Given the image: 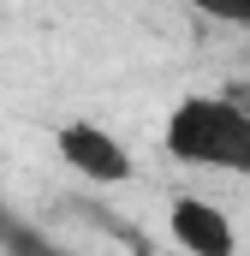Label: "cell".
I'll return each mask as SVG.
<instances>
[{
    "instance_id": "6da1fadb",
    "label": "cell",
    "mask_w": 250,
    "mask_h": 256,
    "mask_svg": "<svg viewBox=\"0 0 250 256\" xmlns=\"http://www.w3.org/2000/svg\"><path fill=\"white\" fill-rule=\"evenodd\" d=\"M161 143L185 167L250 179V108L238 96H185L167 114Z\"/></svg>"
},
{
    "instance_id": "3957f363",
    "label": "cell",
    "mask_w": 250,
    "mask_h": 256,
    "mask_svg": "<svg viewBox=\"0 0 250 256\" xmlns=\"http://www.w3.org/2000/svg\"><path fill=\"white\" fill-rule=\"evenodd\" d=\"M167 226H173V244L185 256H238L232 220H226L214 202H202V196H173Z\"/></svg>"
},
{
    "instance_id": "7a4b0ae2",
    "label": "cell",
    "mask_w": 250,
    "mask_h": 256,
    "mask_svg": "<svg viewBox=\"0 0 250 256\" xmlns=\"http://www.w3.org/2000/svg\"><path fill=\"white\" fill-rule=\"evenodd\" d=\"M54 149H60L66 167H72L78 179H90V185H125V179L137 173L131 149H125L108 126H96V120H66V126L54 131Z\"/></svg>"
}]
</instances>
